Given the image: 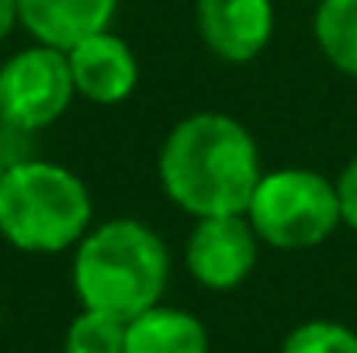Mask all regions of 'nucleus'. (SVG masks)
<instances>
[{"label": "nucleus", "instance_id": "nucleus-16", "mask_svg": "<svg viewBox=\"0 0 357 353\" xmlns=\"http://www.w3.org/2000/svg\"><path fill=\"white\" fill-rule=\"evenodd\" d=\"M7 166H10V156H7V152H3V146H0V180H3Z\"/></svg>", "mask_w": 357, "mask_h": 353}, {"label": "nucleus", "instance_id": "nucleus-10", "mask_svg": "<svg viewBox=\"0 0 357 353\" xmlns=\"http://www.w3.org/2000/svg\"><path fill=\"white\" fill-rule=\"evenodd\" d=\"M125 353H208V329L198 315L160 301L125 322Z\"/></svg>", "mask_w": 357, "mask_h": 353}, {"label": "nucleus", "instance_id": "nucleus-4", "mask_svg": "<svg viewBox=\"0 0 357 353\" xmlns=\"http://www.w3.org/2000/svg\"><path fill=\"white\" fill-rule=\"evenodd\" d=\"M246 219L271 249H316L344 226L337 180L309 166L264 170L246 205Z\"/></svg>", "mask_w": 357, "mask_h": 353}, {"label": "nucleus", "instance_id": "nucleus-3", "mask_svg": "<svg viewBox=\"0 0 357 353\" xmlns=\"http://www.w3.org/2000/svg\"><path fill=\"white\" fill-rule=\"evenodd\" d=\"M94 226L87 180L52 159H10L0 180V235L21 253L56 256L73 249Z\"/></svg>", "mask_w": 357, "mask_h": 353}, {"label": "nucleus", "instance_id": "nucleus-6", "mask_svg": "<svg viewBox=\"0 0 357 353\" xmlns=\"http://www.w3.org/2000/svg\"><path fill=\"white\" fill-rule=\"evenodd\" d=\"M260 246L264 242L253 233L246 215L195 219L184 242V267L202 288L233 291L253 274L260 260Z\"/></svg>", "mask_w": 357, "mask_h": 353}, {"label": "nucleus", "instance_id": "nucleus-11", "mask_svg": "<svg viewBox=\"0 0 357 353\" xmlns=\"http://www.w3.org/2000/svg\"><path fill=\"white\" fill-rule=\"evenodd\" d=\"M312 35L326 63L357 80V0H319Z\"/></svg>", "mask_w": 357, "mask_h": 353}, {"label": "nucleus", "instance_id": "nucleus-12", "mask_svg": "<svg viewBox=\"0 0 357 353\" xmlns=\"http://www.w3.org/2000/svg\"><path fill=\"white\" fill-rule=\"evenodd\" d=\"M63 353H125V319L84 308L66 329Z\"/></svg>", "mask_w": 357, "mask_h": 353}, {"label": "nucleus", "instance_id": "nucleus-8", "mask_svg": "<svg viewBox=\"0 0 357 353\" xmlns=\"http://www.w3.org/2000/svg\"><path fill=\"white\" fill-rule=\"evenodd\" d=\"M66 63H70L77 97H84L98 108H115L121 101H128L142 77L135 49L115 28L94 31V35L80 38L77 45H70Z\"/></svg>", "mask_w": 357, "mask_h": 353}, {"label": "nucleus", "instance_id": "nucleus-2", "mask_svg": "<svg viewBox=\"0 0 357 353\" xmlns=\"http://www.w3.org/2000/svg\"><path fill=\"white\" fill-rule=\"evenodd\" d=\"M70 281L84 308L128 322L163 301L170 284V249L153 226L132 215L108 219L101 226L94 222L91 233L73 246Z\"/></svg>", "mask_w": 357, "mask_h": 353}, {"label": "nucleus", "instance_id": "nucleus-13", "mask_svg": "<svg viewBox=\"0 0 357 353\" xmlns=\"http://www.w3.org/2000/svg\"><path fill=\"white\" fill-rule=\"evenodd\" d=\"M281 353H357V333L330 319H312L288 333Z\"/></svg>", "mask_w": 357, "mask_h": 353}, {"label": "nucleus", "instance_id": "nucleus-9", "mask_svg": "<svg viewBox=\"0 0 357 353\" xmlns=\"http://www.w3.org/2000/svg\"><path fill=\"white\" fill-rule=\"evenodd\" d=\"M121 0H17V28L31 42L70 49L80 38L115 24Z\"/></svg>", "mask_w": 357, "mask_h": 353}, {"label": "nucleus", "instance_id": "nucleus-1", "mask_svg": "<svg viewBox=\"0 0 357 353\" xmlns=\"http://www.w3.org/2000/svg\"><path fill=\"white\" fill-rule=\"evenodd\" d=\"M260 177L264 163L253 132L226 111L181 118L156 152L163 198L191 219L246 215Z\"/></svg>", "mask_w": 357, "mask_h": 353}, {"label": "nucleus", "instance_id": "nucleus-14", "mask_svg": "<svg viewBox=\"0 0 357 353\" xmlns=\"http://www.w3.org/2000/svg\"><path fill=\"white\" fill-rule=\"evenodd\" d=\"M337 198H340V219H344V226L357 233V156L337 177Z\"/></svg>", "mask_w": 357, "mask_h": 353}, {"label": "nucleus", "instance_id": "nucleus-7", "mask_svg": "<svg viewBox=\"0 0 357 353\" xmlns=\"http://www.w3.org/2000/svg\"><path fill=\"white\" fill-rule=\"evenodd\" d=\"M195 28L205 49L229 63H253L274 38V0H195Z\"/></svg>", "mask_w": 357, "mask_h": 353}, {"label": "nucleus", "instance_id": "nucleus-5", "mask_svg": "<svg viewBox=\"0 0 357 353\" xmlns=\"http://www.w3.org/2000/svg\"><path fill=\"white\" fill-rule=\"evenodd\" d=\"M77 97L66 49L31 42L0 63V128L35 135L52 128Z\"/></svg>", "mask_w": 357, "mask_h": 353}, {"label": "nucleus", "instance_id": "nucleus-15", "mask_svg": "<svg viewBox=\"0 0 357 353\" xmlns=\"http://www.w3.org/2000/svg\"><path fill=\"white\" fill-rule=\"evenodd\" d=\"M17 28V0H0V45Z\"/></svg>", "mask_w": 357, "mask_h": 353}]
</instances>
